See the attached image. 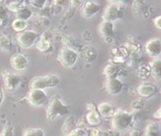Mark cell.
<instances>
[{
  "mask_svg": "<svg viewBox=\"0 0 161 136\" xmlns=\"http://www.w3.org/2000/svg\"><path fill=\"white\" fill-rule=\"evenodd\" d=\"M137 92L141 97L150 98L156 94L157 87L153 84H141L137 88Z\"/></svg>",
  "mask_w": 161,
  "mask_h": 136,
  "instance_id": "4fadbf2b",
  "label": "cell"
},
{
  "mask_svg": "<svg viewBox=\"0 0 161 136\" xmlns=\"http://www.w3.org/2000/svg\"><path fill=\"white\" fill-rule=\"evenodd\" d=\"M2 76L3 79L4 88L7 91H13V90L17 88L18 86L20 84V81H21V78L19 75L15 74L8 70L3 71Z\"/></svg>",
  "mask_w": 161,
  "mask_h": 136,
  "instance_id": "ba28073f",
  "label": "cell"
},
{
  "mask_svg": "<svg viewBox=\"0 0 161 136\" xmlns=\"http://www.w3.org/2000/svg\"><path fill=\"white\" fill-rule=\"evenodd\" d=\"M99 130L97 129H93V130L91 131L92 136H99Z\"/></svg>",
  "mask_w": 161,
  "mask_h": 136,
  "instance_id": "e575fe53",
  "label": "cell"
},
{
  "mask_svg": "<svg viewBox=\"0 0 161 136\" xmlns=\"http://www.w3.org/2000/svg\"><path fill=\"white\" fill-rule=\"evenodd\" d=\"M124 16L123 12V8L120 4H116V3H109L107 5L105 9L103 11V22H108V23H113L114 21L122 18Z\"/></svg>",
  "mask_w": 161,
  "mask_h": 136,
  "instance_id": "8992f818",
  "label": "cell"
},
{
  "mask_svg": "<svg viewBox=\"0 0 161 136\" xmlns=\"http://www.w3.org/2000/svg\"><path fill=\"white\" fill-rule=\"evenodd\" d=\"M13 132H14L13 127L10 124H8L7 125H5L4 129L0 134V136H13Z\"/></svg>",
  "mask_w": 161,
  "mask_h": 136,
  "instance_id": "83f0119b",
  "label": "cell"
},
{
  "mask_svg": "<svg viewBox=\"0 0 161 136\" xmlns=\"http://www.w3.org/2000/svg\"><path fill=\"white\" fill-rule=\"evenodd\" d=\"M21 3H23V1H16V2L10 3L8 5V8L15 13L18 12L19 10L24 8V6Z\"/></svg>",
  "mask_w": 161,
  "mask_h": 136,
  "instance_id": "4316f807",
  "label": "cell"
},
{
  "mask_svg": "<svg viewBox=\"0 0 161 136\" xmlns=\"http://www.w3.org/2000/svg\"><path fill=\"white\" fill-rule=\"evenodd\" d=\"M150 73L152 74L153 77L157 81H159L161 78V61L160 58H155L153 62H150Z\"/></svg>",
  "mask_w": 161,
  "mask_h": 136,
  "instance_id": "ac0fdd59",
  "label": "cell"
},
{
  "mask_svg": "<svg viewBox=\"0 0 161 136\" xmlns=\"http://www.w3.org/2000/svg\"><path fill=\"white\" fill-rule=\"evenodd\" d=\"M28 26H29L28 22L22 19H19V18L14 19L12 23V28L15 32H18V33H22V32L25 31Z\"/></svg>",
  "mask_w": 161,
  "mask_h": 136,
  "instance_id": "44dd1931",
  "label": "cell"
},
{
  "mask_svg": "<svg viewBox=\"0 0 161 136\" xmlns=\"http://www.w3.org/2000/svg\"><path fill=\"white\" fill-rule=\"evenodd\" d=\"M36 48L39 52L42 53H50L53 49L48 38L45 37V33L39 37V40L36 43Z\"/></svg>",
  "mask_w": 161,
  "mask_h": 136,
  "instance_id": "9a60e30c",
  "label": "cell"
},
{
  "mask_svg": "<svg viewBox=\"0 0 161 136\" xmlns=\"http://www.w3.org/2000/svg\"><path fill=\"white\" fill-rule=\"evenodd\" d=\"M13 48L9 36H0V50L9 52Z\"/></svg>",
  "mask_w": 161,
  "mask_h": 136,
  "instance_id": "7402d4cb",
  "label": "cell"
},
{
  "mask_svg": "<svg viewBox=\"0 0 161 136\" xmlns=\"http://www.w3.org/2000/svg\"><path fill=\"white\" fill-rule=\"evenodd\" d=\"M144 136H159V126L157 122H150L145 128Z\"/></svg>",
  "mask_w": 161,
  "mask_h": 136,
  "instance_id": "d6986e66",
  "label": "cell"
},
{
  "mask_svg": "<svg viewBox=\"0 0 161 136\" xmlns=\"http://www.w3.org/2000/svg\"><path fill=\"white\" fill-rule=\"evenodd\" d=\"M86 134V132L81 128H75L71 133L69 136H84Z\"/></svg>",
  "mask_w": 161,
  "mask_h": 136,
  "instance_id": "f1b7e54d",
  "label": "cell"
},
{
  "mask_svg": "<svg viewBox=\"0 0 161 136\" xmlns=\"http://www.w3.org/2000/svg\"><path fill=\"white\" fill-rule=\"evenodd\" d=\"M23 136H45L43 129L36 128L26 129L23 133Z\"/></svg>",
  "mask_w": 161,
  "mask_h": 136,
  "instance_id": "484cf974",
  "label": "cell"
},
{
  "mask_svg": "<svg viewBox=\"0 0 161 136\" xmlns=\"http://www.w3.org/2000/svg\"><path fill=\"white\" fill-rule=\"evenodd\" d=\"M27 100L33 107H39L47 103V95L43 90L30 89L27 95Z\"/></svg>",
  "mask_w": 161,
  "mask_h": 136,
  "instance_id": "52a82bcc",
  "label": "cell"
},
{
  "mask_svg": "<svg viewBox=\"0 0 161 136\" xmlns=\"http://www.w3.org/2000/svg\"><path fill=\"white\" fill-rule=\"evenodd\" d=\"M101 7L100 5H99L96 2L94 1H86L84 2L81 8V16L84 18H91L93 16L96 14L100 10Z\"/></svg>",
  "mask_w": 161,
  "mask_h": 136,
  "instance_id": "9c48e42d",
  "label": "cell"
},
{
  "mask_svg": "<svg viewBox=\"0 0 161 136\" xmlns=\"http://www.w3.org/2000/svg\"><path fill=\"white\" fill-rule=\"evenodd\" d=\"M3 100V91L2 86H1V83H0V105L2 104Z\"/></svg>",
  "mask_w": 161,
  "mask_h": 136,
  "instance_id": "d6a6232c",
  "label": "cell"
},
{
  "mask_svg": "<svg viewBox=\"0 0 161 136\" xmlns=\"http://www.w3.org/2000/svg\"><path fill=\"white\" fill-rule=\"evenodd\" d=\"M154 24L156 27V28L161 29V16H158L154 18Z\"/></svg>",
  "mask_w": 161,
  "mask_h": 136,
  "instance_id": "1f68e13d",
  "label": "cell"
},
{
  "mask_svg": "<svg viewBox=\"0 0 161 136\" xmlns=\"http://www.w3.org/2000/svg\"><path fill=\"white\" fill-rule=\"evenodd\" d=\"M154 116L157 119H160V108L157 110V111L154 114Z\"/></svg>",
  "mask_w": 161,
  "mask_h": 136,
  "instance_id": "836d02e7",
  "label": "cell"
},
{
  "mask_svg": "<svg viewBox=\"0 0 161 136\" xmlns=\"http://www.w3.org/2000/svg\"><path fill=\"white\" fill-rule=\"evenodd\" d=\"M7 16V12H6V8L3 6L0 5V21L4 19Z\"/></svg>",
  "mask_w": 161,
  "mask_h": 136,
  "instance_id": "4dcf8cb0",
  "label": "cell"
},
{
  "mask_svg": "<svg viewBox=\"0 0 161 136\" xmlns=\"http://www.w3.org/2000/svg\"><path fill=\"white\" fill-rule=\"evenodd\" d=\"M134 121V115L126 110H119L115 111L112 116V127L116 131H125Z\"/></svg>",
  "mask_w": 161,
  "mask_h": 136,
  "instance_id": "6da1fadb",
  "label": "cell"
},
{
  "mask_svg": "<svg viewBox=\"0 0 161 136\" xmlns=\"http://www.w3.org/2000/svg\"><path fill=\"white\" fill-rule=\"evenodd\" d=\"M83 58H85L86 61H92V60H94V58H96L97 56V53L95 49L94 48H92V47H86V48H84V50L83 51Z\"/></svg>",
  "mask_w": 161,
  "mask_h": 136,
  "instance_id": "cb8c5ba5",
  "label": "cell"
},
{
  "mask_svg": "<svg viewBox=\"0 0 161 136\" xmlns=\"http://www.w3.org/2000/svg\"><path fill=\"white\" fill-rule=\"evenodd\" d=\"M98 112L101 116L110 118L113 116L115 110L113 105H111L110 103L102 102L98 105Z\"/></svg>",
  "mask_w": 161,
  "mask_h": 136,
  "instance_id": "2e32d148",
  "label": "cell"
},
{
  "mask_svg": "<svg viewBox=\"0 0 161 136\" xmlns=\"http://www.w3.org/2000/svg\"><path fill=\"white\" fill-rule=\"evenodd\" d=\"M119 68L115 64H108L104 67L103 73L105 75L107 78H112L115 77L116 74L118 73Z\"/></svg>",
  "mask_w": 161,
  "mask_h": 136,
  "instance_id": "603a6c76",
  "label": "cell"
},
{
  "mask_svg": "<svg viewBox=\"0 0 161 136\" xmlns=\"http://www.w3.org/2000/svg\"><path fill=\"white\" fill-rule=\"evenodd\" d=\"M59 84V79L55 74H48L43 77H35L29 82L30 89L44 90L56 87Z\"/></svg>",
  "mask_w": 161,
  "mask_h": 136,
  "instance_id": "3957f363",
  "label": "cell"
},
{
  "mask_svg": "<svg viewBox=\"0 0 161 136\" xmlns=\"http://www.w3.org/2000/svg\"><path fill=\"white\" fill-rule=\"evenodd\" d=\"M69 112V108L63 103L58 97L52 98L46 110V116L49 120H54L58 117H62Z\"/></svg>",
  "mask_w": 161,
  "mask_h": 136,
  "instance_id": "7a4b0ae2",
  "label": "cell"
},
{
  "mask_svg": "<svg viewBox=\"0 0 161 136\" xmlns=\"http://www.w3.org/2000/svg\"><path fill=\"white\" fill-rule=\"evenodd\" d=\"M130 136H140V132L137 130H132L130 132Z\"/></svg>",
  "mask_w": 161,
  "mask_h": 136,
  "instance_id": "d590c367",
  "label": "cell"
},
{
  "mask_svg": "<svg viewBox=\"0 0 161 136\" xmlns=\"http://www.w3.org/2000/svg\"><path fill=\"white\" fill-rule=\"evenodd\" d=\"M86 119L87 122L91 125H97V124H100L101 119H100V115L99 112L95 110H90L86 115Z\"/></svg>",
  "mask_w": 161,
  "mask_h": 136,
  "instance_id": "ffe728a7",
  "label": "cell"
},
{
  "mask_svg": "<svg viewBox=\"0 0 161 136\" xmlns=\"http://www.w3.org/2000/svg\"><path fill=\"white\" fill-rule=\"evenodd\" d=\"M39 38V34L33 30H25L17 34V42L22 48L28 49L35 45Z\"/></svg>",
  "mask_w": 161,
  "mask_h": 136,
  "instance_id": "277c9868",
  "label": "cell"
},
{
  "mask_svg": "<svg viewBox=\"0 0 161 136\" xmlns=\"http://www.w3.org/2000/svg\"><path fill=\"white\" fill-rule=\"evenodd\" d=\"M105 88L112 96H117L123 90V83L116 77L107 78L105 81Z\"/></svg>",
  "mask_w": 161,
  "mask_h": 136,
  "instance_id": "7c38bea8",
  "label": "cell"
},
{
  "mask_svg": "<svg viewBox=\"0 0 161 136\" xmlns=\"http://www.w3.org/2000/svg\"><path fill=\"white\" fill-rule=\"evenodd\" d=\"M99 33L104 38L113 39L114 38V23L108 22H103L99 27Z\"/></svg>",
  "mask_w": 161,
  "mask_h": 136,
  "instance_id": "5bb4252c",
  "label": "cell"
},
{
  "mask_svg": "<svg viewBox=\"0 0 161 136\" xmlns=\"http://www.w3.org/2000/svg\"><path fill=\"white\" fill-rule=\"evenodd\" d=\"M16 15H17V18H19V19L27 21L29 18H31L32 12L29 9H28L27 8L24 7L19 10L18 12H16Z\"/></svg>",
  "mask_w": 161,
  "mask_h": 136,
  "instance_id": "d4e9b609",
  "label": "cell"
},
{
  "mask_svg": "<svg viewBox=\"0 0 161 136\" xmlns=\"http://www.w3.org/2000/svg\"><path fill=\"white\" fill-rule=\"evenodd\" d=\"M147 54L152 58H158L161 53V41L159 38H152L145 44Z\"/></svg>",
  "mask_w": 161,
  "mask_h": 136,
  "instance_id": "30bf717a",
  "label": "cell"
},
{
  "mask_svg": "<svg viewBox=\"0 0 161 136\" xmlns=\"http://www.w3.org/2000/svg\"><path fill=\"white\" fill-rule=\"evenodd\" d=\"M30 3L34 7L38 8H41L44 5L46 1L45 0H36V1H30Z\"/></svg>",
  "mask_w": 161,
  "mask_h": 136,
  "instance_id": "f546056e",
  "label": "cell"
},
{
  "mask_svg": "<svg viewBox=\"0 0 161 136\" xmlns=\"http://www.w3.org/2000/svg\"><path fill=\"white\" fill-rule=\"evenodd\" d=\"M10 65L16 71H24L28 67V58L22 53H15L10 58Z\"/></svg>",
  "mask_w": 161,
  "mask_h": 136,
  "instance_id": "8fae6325",
  "label": "cell"
},
{
  "mask_svg": "<svg viewBox=\"0 0 161 136\" xmlns=\"http://www.w3.org/2000/svg\"><path fill=\"white\" fill-rule=\"evenodd\" d=\"M79 54L74 49L69 48H64L58 53V60L60 64L64 67H74L77 62Z\"/></svg>",
  "mask_w": 161,
  "mask_h": 136,
  "instance_id": "5b68a950",
  "label": "cell"
},
{
  "mask_svg": "<svg viewBox=\"0 0 161 136\" xmlns=\"http://www.w3.org/2000/svg\"><path fill=\"white\" fill-rule=\"evenodd\" d=\"M76 128L75 117L69 116L64 120V123L62 126V134L64 136H69L70 133Z\"/></svg>",
  "mask_w": 161,
  "mask_h": 136,
  "instance_id": "e0dca14e",
  "label": "cell"
}]
</instances>
